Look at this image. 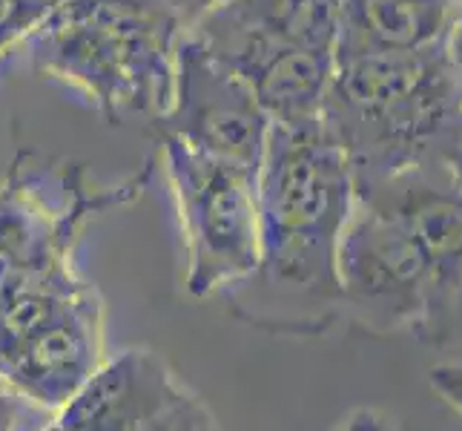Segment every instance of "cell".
I'll return each mask as SVG.
<instances>
[{"label": "cell", "mask_w": 462, "mask_h": 431, "mask_svg": "<svg viewBox=\"0 0 462 431\" xmlns=\"http://www.w3.org/2000/svg\"><path fill=\"white\" fill-rule=\"evenodd\" d=\"M259 265L227 287L247 325L310 337L342 319L339 239L354 211V175L322 124H273L259 167Z\"/></svg>", "instance_id": "1"}, {"label": "cell", "mask_w": 462, "mask_h": 431, "mask_svg": "<svg viewBox=\"0 0 462 431\" xmlns=\"http://www.w3.org/2000/svg\"><path fill=\"white\" fill-rule=\"evenodd\" d=\"M319 124L354 187L434 158L462 167V92L445 43L339 58Z\"/></svg>", "instance_id": "2"}, {"label": "cell", "mask_w": 462, "mask_h": 431, "mask_svg": "<svg viewBox=\"0 0 462 431\" xmlns=\"http://www.w3.org/2000/svg\"><path fill=\"white\" fill-rule=\"evenodd\" d=\"M184 32L147 0H67L23 41L32 67L89 95L106 124L158 118L172 98Z\"/></svg>", "instance_id": "3"}, {"label": "cell", "mask_w": 462, "mask_h": 431, "mask_svg": "<svg viewBox=\"0 0 462 431\" xmlns=\"http://www.w3.org/2000/svg\"><path fill=\"white\" fill-rule=\"evenodd\" d=\"M213 411L152 348H126L101 362L55 414L63 431H207Z\"/></svg>", "instance_id": "10"}, {"label": "cell", "mask_w": 462, "mask_h": 431, "mask_svg": "<svg viewBox=\"0 0 462 431\" xmlns=\"http://www.w3.org/2000/svg\"><path fill=\"white\" fill-rule=\"evenodd\" d=\"M445 52H448V61H451L454 75H457V84H459V92H462V14L454 21L451 32H448V41H445Z\"/></svg>", "instance_id": "16"}, {"label": "cell", "mask_w": 462, "mask_h": 431, "mask_svg": "<svg viewBox=\"0 0 462 431\" xmlns=\"http://www.w3.org/2000/svg\"><path fill=\"white\" fill-rule=\"evenodd\" d=\"M342 316L371 337L420 340L434 299V267L400 219L354 199L339 239Z\"/></svg>", "instance_id": "7"}, {"label": "cell", "mask_w": 462, "mask_h": 431, "mask_svg": "<svg viewBox=\"0 0 462 431\" xmlns=\"http://www.w3.org/2000/svg\"><path fill=\"white\" fill-rule=\"evenodd\" d=\"M187 35H193L238 78H245L273 124L310 126L322 118L337 55L270 41L216 18L213 12H207Z\"/></svg>", "instance_id": "11"}, {"label": "cell", "mask_w": 462, "mask_h": 431, "mask_svg": "<svg viewBox=\"0 0 462 431\" xmlns=\"http://www.w3.org/2000/svg\"><path fill=\"white\" fill-rule=\"evenodd\" d=\"M359 201L396 216L417 236L434 267V299L420 333L425 345L462 337V175L451 162H420L354 187Z\"/></svg>", "instance_id": "9"}, {"label": "cell", "mask_w": 462, "mask_h": 431, "mask_svg": "<svg viewBox=\"0 0 462 431\" xmlns=\"http://www.w3.org/2000/svg\"><path fill=\"white\" fill-rule=\"evenodd\" d=\"M179 204L187 291L225 294L259 265V173L201 153L179 138H158Z\"/></svg>", "instance_id": "6"}, {"label": "cell", "mask_w": 462, "mask_h": 431, "mask_svg": "<svg viewBox=\"0 0 462 431\" xmlns=\"http://www.w3.org/2000/svg\"><path fill=\"white\" fill-rule=\"evenodd\" d=\"M104 362V299L72 265L21 276L0 302V377L60 411Z\"/></svg>", "instance_id": "4"}, {"label": "cell", "mask_w": 462, "mask_h": 431, "mask_svg": "<svg viewBox=\"0 0 462 431\" xmlns=\"http://www.w3.org/2000/svg\"><path fill=\"white\" fill-rule=\"evenodd\" d=\"M459 14L462 0H342L337 61L445 43Z\"/></svg>", "instance_id": "12"}, {"label": "cell", "mask_w": 462, "mask_h": 431, "mask_svg": "<svg viewBox=\"0 0 462 431\" xmlns=\"http://www.w3.org/2000/svg\"><path fill=\"white\" fill-rule=\"evenodd\" d=\"M210 12L270 41L337 55L342 0H218Z\"/></svg>", "instance_id": "13"}, {"label": "cell", "mask_w": 462, "mask_h": 431, "mask_svg": "<svg viewBox=\"0 0 462 431\" xmlns=\"http://www.w3.org/2000/svg\"><path fill=\"white\" fill-rule=\"evenodd\" d=\"M152 162L118 187L95 190L84 164L23 150L0 182V262L14 274L41 276L67 267L81 230L95 216L144 196Z\"/></svg>", "instance_id": "5"}, {"label": "cell", "mask_w": 462, "mask_h": 431, "mask_svg": "<svg viewBox=\"0 0 462 431\" xmlns=\"http://www.w3.org/2000/svg\"><path fill=\"white\" fill-rule=\"evenodd\" d=\"M216 4H218V0H158V6H162L170 18L179 23L181 32L193 29Z\"/></svg>", "instance_id": "15"}, {"label": "cell", "mask_w": 462, "mask_h": 431, "mask_svg": "<svg viewBox=\"0 0 462 431\" xmlns=\"http://www.w3.org/2000/svg\"><path fill=\"white\" fill-rule=\"evenodd\" d=\"M428 382H431V389L442 397L445 403L462 414V362L434 365V369L428 371Z\"/></svg>", "instance_id": "14"}, {"label": "cell", "mask_w": 462, "mask_h": 431, "mask_svg": "<svg viewBox=\"0 0 462 431\" xmlns=\"http://www.w3.org/2000/svg\"><path fill=\"white\" fill-rule=\"evenodd\" d=\"M270 126L273 121L245 78L184 32L175 43L170 107L150 121L155 138H179L201 153L259 173Z\"/></svg>", "instance_id": "8"}]
</instances>
